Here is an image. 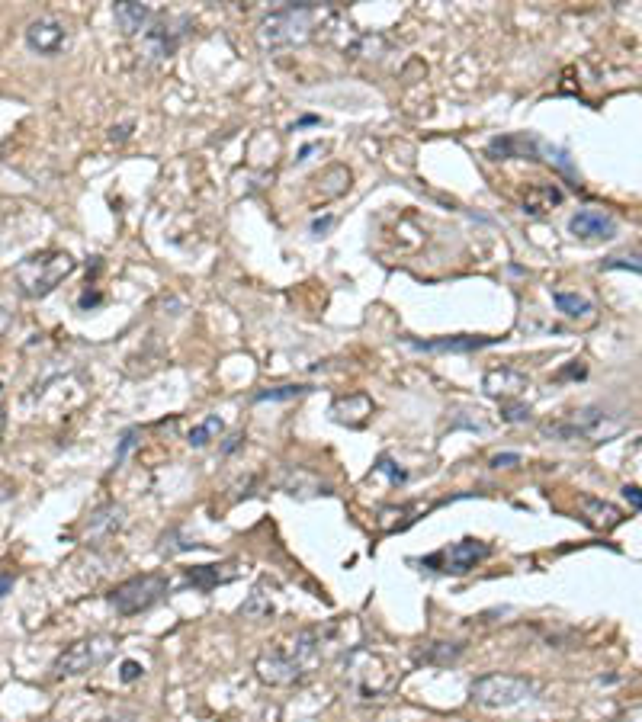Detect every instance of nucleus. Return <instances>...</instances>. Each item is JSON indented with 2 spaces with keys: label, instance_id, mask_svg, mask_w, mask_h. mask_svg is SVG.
<instances>
[{
  "label": "nucleus",
  "instance_id": "32",
  "mask_svg": "<svg viewBox=\"0 0 642 722\" xmlns=\"http://www.w3.org/2000/svg\"><path fill=\"white\" fill-rule=\"evenodd\" d=\"M10 328H13V312L7 309L4 302H0V337H4V334H7Z\"/></svg>",
  "mask_w": 642,
  "mask_h": 722
},
{
  "label": "nucleus",
  "instance_id": "2",
  "mask_svg": "<svg viewBox=\"0 0 642 722\" xmlns=\"http://www.w3.org/2000/svg\"><path fill=\"white\" fill-rule=\"evenodd\" d=\"M74 257L68 251H39L23 257L17 267H13V280H17L20 293L29 299H45L49 293H55L58 283L65 276L74 273Z\"/></svg>",
  "mask_w": 642,
  "mask_h": 722
},
{
  "label": "nucleus",
  "instance_id": "25",
  "mask_svg": "<svg viewBox=\"0 0 642 722\" xmlns=\"http://www.w3.org/2000/svg\"><path fill=\"white\" fill-rule=\"evenodd\" d=\"M222 430H225V424H222V418H219V414H209V418H206L203 424H196V427L190 430L187 443H190V447H196V450H200V447H206V443H209L212 437H219Z\"/></svg>",
  "mask_w": 642,
  "mask_h": 722
},
{
  "label": "nucleus",
  "instance_id": "3",
  "mask_svg": "<svg viewBox=\"0 0 642 722\" xmlns=\"http://www.w3.org/2000/svg\"><path fill=\"white\" fill-rule=\"evenodd\" d=\"M626 430V418H614V414H607L604 408H578L572 411L569 418L562 421H553L543 427L546 437L553 440H562V443H575V440H585V443H610L614 437H620Z\"/></svg>",
  "mask_w": 642,
  "mask_h": 722
},
{
  "label": "nucleus",
  "instance_id": "5",
  "mask_svg": "<svg viewBox=\"0 0 642 722\" xmlns=\"http://www.w3.org/2000/svg\"><path fill=\"white\" fill-rule=\"evenodd\" d=\"M537 684L521 674H482L469 684V700L482 710H511V706L533 700Z\"/></svg>",
  "mask_w": 642,
  "mask_h": 722
},
{
  "label": "nucleus",
  "instance_id": "22",
  "mask_svg": "<svg viewBox=\"0 0 642 722\" xmlns=\"http://www.w3.org/2000/svg\"><path fill=\"white\" fill-rule=\"evenodd\" d=\"M553 302H556V309L565 315V318H591L594 315V305H591V299H585V296H578V293H553Z\"/></svg>",
  "mask_w": 642,
  "mask_h": 722
},
{
  "label": "nucleus",
  "instance_id": "4",
  "mask_svg": "<svg viewBox=\"0 0 642 722\" xmlns=\"http://www.w3.org/2000/svg\"><path fill=\"white\" fill-rule=\"evenodd\" d=\"M315 17H318L315 4H286L273 10L270 17H264L261 29H257V39H261L264 49H289V45H299L312 36Z\"/></svg>",
  "mask_w": 642,
  "mask_h": 722
},
{
  "label": "nucleus",
  "instance_id": "39",
  "mask_svg": "<svg viewBox=\"0 0 642 722\" xmlns=\"http://www.w3.org/2000/svg\"><path fill=\"white\" fill-rule=\"evenodd\" d=\"M90 305H100V296H97V293H84V296H81V309H90Z\"/></svg>",
  "mask_w": 642,
  "mask_h": 722
},
{
  "label": "nucleus",
  "instance_id": "34",
  "mask_svg": "<svg viewBox=\"0 0 642 722\" xmlns=\"http://www.w3.org/2000/svg\"><path fill=\"white\" fill-rule=\"evenodd\" d=\"M331 225H334V215H325V219H315V222H312V235H325V232H331Z\"/></svg>",
  "mask_w": 642,
  "mask_h": 722
},
{
  "label": "nucleus",
  "instance_id": "17",
  "mask_svg": "<svg viewBox=\"0 0 642 722\" xmlns=\"http://www.w3.org/2000/svg\"><path fill=\"white\" fill-rule=\"evenodd\" d=\"M331 414H334V421H338V424L363 427L366 421H370V414H373V402L366 395H347V398H338V402H334Z\"/></svg>",
  "mask_w": 642,
  "mask_h": 722
},
{
  "label": "nucleus",
  "instance_id": "8",
  "mask_svg": "<svg viewBox=\"0 0 642 722\" xmlns=\"http://www.w3.org/2000/svg\"><path fill=\"white\" fill-rule=\"evenodd\" d=\"M360 655H363V662L357 658V652L350 655V662H347V668H350V684H354V690L363 697V700H379V697H386L389 690H392V684H395V674L392 671H382V658L379 655H373V652H363L360 649Z\"/></svg>",
  "mask_w": 642,
  "mask_h": 722
},
{
  "label": "nucleus",
  "instance_id": "24",
  "mask_svg": "<svg viewBox=\"0 0 642 722\" xmlns=\"http://www.w3.org/2000/svg\"><path fill=\"white\" fill-rule=\"evenodd\" d=\"M241 613H244V617H251V620H267V617H273V601H270V594H267V581H261V585L251 591L248 601L241 604Z\"/></svg>",
  "mask_w": 642,
  "mask_h": 722
},
{
  "label": "nucleus",
  "instance_id": "19",
  "mask_svg": "<svg viewBox=\"0 0 642 722\" xmlns=\"http://www.w3.org/2000/svg\"><path fill=\"white\" fill-rule=\"evenodd\" d=\"M113 17H116V26L122 29L126 36H135L142 33L151 20V7L145 4H135V0H126V4H116L113 7Z\"/></svg>",
  "mask_w": 642,
  "mask_h": 722
},
{
  "label": "nucleus",
  "instance_id": "18",
  "mask_svg": "<svg viewBox=\"0 0 642 722\" xmlns=\"http://www.w3.org/2000/svg\"><path fill=\"white\" fill-rule=\"evenodd\" d=\"M565 199V193L556 187V183H537L524 193V212L527 215H546L553 206H559Z\"/></svg>",
  "mask_w": 642,
  "mask_h": 722
},
{
  "label": "nucleus",
  "instance_id": "9",
  "mask_svg": "<svg viewBox=\"0 0 642 722\" xmlns=\"http://www.w3.org/2000/svg\"><path fill=\"white\" fill-rule=\"evenodd\" d=\"M488 552L492 546L482 543V540H460L453 543L450 549L437 552V556H427L424 565L427 568H437V572H450V575H466L472 572L482 559H488Z\"/></svg>",
  "mask_w": 642,
  "mask_h": 722
},
{
  "label": "nucleus",
  "instance_id": "26",
  "mask_svg": "<svg viewBox=\"0 0 642 722\" xmlns=\"http://www.w3.org/2000/svg\"><path fill=\"white\" fill-rule=\"evenodd\" d=\"M305 392H312L309 386H277V389H264L254 395V402H289V398H299Z\"/></svg>",
  "mask_w": 642,
  "mask_h": 722
},
{
  "label": "nucleus",
  "instance_id": "10",
  "mask_svg": "<svg viewBox=\"0 0 642 722\" xmlns=\"http://www.w3.org/2000/svg\"><path fill=\"white\" fill-rule=\"evenodd\" d=\"M26 45L36 55H58L68 45V26L58 17H39L26 26Z\"/></svg>",
  "mask_w": 642,
  "mask_h": 722
},
{
  "label": "nucleus",
  "instance_id": "14",
  "mask_svg": "<svg viewBox=\"0 0 642 722\" xmlns=\"http://www.w3.org/2000/svg\"><path fill=\"white\" fill-rule=\"evenodd\" d=\"M187 26L190 20L187 17H177V20H161L158 26H151L148 33H145V42H148V49L155 58H167V55H174V49L180 45V39L187 36Z\"/></svg>",
  "mask_w": 642,
  "mask_h": 722
},
{
  "label": "nucleus",
  "instance_id": "41",
  "mask_svg": "<svg viewBox=\"0 0 642 722\" xmlns=\"http://www.w3.org/2000/svg\"><path fill=\"white\" fill-rule=\"evenodd\" d=\"M94 722H126L122 716H103V719H94Z\"/></svg>",
  "mask_w": 642,
  "mask_h": 722
},
{
  "label": "nucleus",
  "instance_id": "40",
  "mask_svg": "<svg viewBox=\"0 0 642 722\" xmlns=\"http://www.w3.org/2000/svg\"><path fill=\"white\" fill-rule=\"evenodd\" d=\"M315 122H318L315 116H302V119H299V126H315Z\"/></svg>",
  "mask_w": 642,
  "mask_h": 722
},
{
  "label": "nucleus",
  "instance_id": "33",
  "mask_svg": "<svg viewBox=\"0 0 642 722\" xmlns=\"http://www.w3.org/2000/svg\"><path fill=\"white\" fill-rule=\"evenodd\" d=\"M623 495H626V501L633 504V508H639V511H642V488H636V485H626V488H623Z\"/></svg>",
  "mask_w": 642,
  "mask_h": 722
},
{
  "label": "nucleus",
  "instance_id": "16",
  "mask_svg": "<svg viewBox=\"0 0 642 722\" xmlns=\"http://www.w3.org/2000/svg\"><path fill=\"white\" fill-rule=\"evenodd\" d=\"M578 511H582L585 524L594 527V530H614V527L623 524V511L617 508V504L604 501V498L585 495L582 501H578Z\"/></svg>",
  "mask_w": 642,
  "mask_h": 722
},
{
  "label": "nucleus",
  "instance_id": "11",
  "mask_svg": "<svg viewBox=\"0 0 642 722\" xmlns=\"http://www.w3.org/2000/svg\"><path fill=\"white\" fill-rule=\"evenodd\" d=\"M569 232L582 241H610V238H617V222H614V215H607V212L582 209L569 219Z\"/></svg>",
  "mask_w": 642,
  "mask_h": 722
},
{
  "label": "nucleus",
  "instance_id": "27",
  "mask_svg": "<svg viewBox=\"0 0 642 722\" xmlns=\"http://www.w3.org/2000/svg\"><path fill=\"white\" fill-rule=\"evenodd\" d=\"M501 421H508V424H524L530 421V408L521 405V402H501Z\"/></svg>",
  "mask_w": 642,
  "mask_h": 722
},
{
  "label": "nucleus",
  "instance_id": "15",
  "mask_svg": "<svg viewBox=\"0 0 642 722\" xmlns=\"http://www.w3.org/2000/svg\"><path fill=\"white\" fill-rule=\"evenodd\" d=\"M411 350H421V353H472V350H482V347H492L498 344V337H440V341H405Z\"/></svg>",
  "mask_w": 642,
  "mask_h": 722
},
{
  "label": "nucleus",
  "instance_id": "28",
  "mask_svg": "<svg viewBox=\"0 0 642 722\" xmlns=\"http://www.w3.org/2000/svg\"><path fill=\"white\" fill-rule=\"evenodd\" d=\"M376 472L389 475V482H392V485H399V482H405V479H408V475H405V469H399V466H395L389 456H379V463H376Z\"/></svg>",
  "mask_w": 642,
  "mask_h": 722
},
{
  "label": "nucleus",
  "instance_id": "31",
  "mask_svg": "<svg viewBox=\"0 0 642 722\" xmlns=\"http://www.w3.org/2000/svg\"><path fill=\"white\" fill-rule=\"evenodd\" d=\"M521 463V453H498L492 456V469H511Z\"/></svg>",
  "mask_w": 642,
  "mask_h": 722
},
{
  "label": "nucleus",
  "instance_id": "30",
  "mask_svg": "<svg viewBox=\"0 0 642 722\" xmlns=\"http://www.w3.org/2000/svg\"><path fill=\"white\" fill-rule=\"evenodd\" d=\"M135 437H139V430H126V434H122V443H119V450H116V463H122V459L129 456V450L135 447Z\"/></svg>",
  "mask_w": 642,
  "mask_h": 722
},
{
  "label": "nucleus",
  "instance_id": "6",
  "mask_svg": "<svg viewBox=\"0 0 642 722\" xmlns=\"http://www.w3.org/2000/svg\"><path fill=\"white\" fill-rule=\"evenodd\" d=\"M113 652H116V639L110 633L87 636V639L71 642L68 649L55 658L52 671H55V678H78V674L103 668L113 658Z\"/></svg>",
  "mask_w": 642,
  "mask_h": 722
},
{
  "label": "nucleus",
  "instance_id": "7",
  "mask_svg": "<svg viewBox=\"0 0 642 722\" xmlns=\"http://www.w3.org/2000/svg\"><path fill=\"white\" fill-rule=\"evenodd\" d=\"M167 594V578L151 572V575H135L129 581H122L110 591V607L119 617H135L148 607H155L161 597Z\"/></svg>",
  "mask_w": 642,
  "mask_h": 722
},
{
  "label": "nucleus",
  "instance_id": "20",
  "mask_svg": "<svg viewBox=\"0 0 642 722\" xmlns=\"http://www.w3.org/2000/svg\"><path fill=\"white\" fill-rule=\"evenodd\" d=\"M122 524H126V511H122L119 504H110V508H103L90 517L87 536L90 540H110L116 530H122Z\"/></svg>",
  "mask_w": 642,
  "mask_h": 722
},
{
  "label": "nucleus",
  "instance_id": "1",
  "mask_svg": "<svg viewBox=\"0 0 642 722\" xmlns=\"http://www.w3.org/2000/svg\"><path fill=\"white\" fill-rule=\"evenodd\" d=\"M318 652H321V629L318 626L302 629L293 642L270 645V649L257 655L254 671H257V678L270 687H289L309 674V668L318 662Z\"/></svg>",
  "mask_w": 642,
  "mask_h": 722
},
{
  "label": "nucleus",
  "instance_id": "13",
  "mask_svg": "<svg viewBox=\"0 0 642 722\" xmlns=\"http://www.w3.org/2000/svg\"><path fill=\"white\" fill-rule=\"evenodd\" d=\"M540 142L543 138L537 135H498L488 142V158L495 161H511V158H540Z\"/></svg>",
  "mask_w": 642,
  "mask_h": 722
},
{
  "label": "nucleus",
  "instance_id": "42",
  "mask_svg": "<svg viewBox=\"0 0 642 722\" xmlns=\"http://www.w3.org/2000/svg\"><path fill=\"white\" fill-rule=\"evenodd\" d=\"M639 443H642V440H639Z\"/></svg>",
  "mask_w": 642,
  "mask_h": 722
},
{
  "label": "nucleus",
  "instance_id": "23",
  "mask_svg": "<svg viewBox=\"0 0 642 722\" xmlns=\"http://www.w3.org/2000/svg\"><path fill=\"white\" fill-rule=\"evenodd\" d=\"M460 655H463V642H431L418 658L424 665H450Z\"/></svg>",
  "mask_w": 642,
  "mask_h": 722
},
{
  "label": "nucleus",
  "instance_id": "36",
  "mask_svg": "<svg viewBox=\"0 0 642 722\" xmlns=\"http://www.w3.org/2000/svg\"><path fill=\"white\" fill-rule=\"evenodd\" d=\"M139 674H142V668L135 665V662H126V665H122V681H135V678H139Z\"/></svg>",
  "mask_w": 642,
  "mask_h": 722
},
{
  "label": "nucleus",
  "instance_id": "12",
  "mask_svg": "<svg viewBox=\"0 0 642 722\" xmlns=\"http://www.w3.org/2000/svg\"><path fill=\"white\" fill-rule=\"evenodd\" d=\"M482 389L485 395L498 398V402H511L524 389H530V376L521 370H511V366H498V370H488L482 376Z\"/></svg>",
  "mask_w": 642,
  "mask_h": 722
},
{
  "label": "nucleus",
  "instance_id": "29",
  "mask_svg": "<svg viewBox=\"0 0 642 722\" xmlns=\"http://www.w3.org/2000/svg\"><path fill=\"white\" fill-rule=\"evenodd\" d=\"M604 270H636V273H642V257H610V260H604Z\"/></svg>",
  "mask_w": 642,
  "mask_h": 722
},
{
  "label": "nucleus",
  "instance_id": "37",
  "mask_svg": "<svg viewBox=\"0 0 642 722\" xmlns=\"http://www.w3.org/2000/svg\"><path fill=\"white\" fill-rule=\"evenodd\" d=\"M10 588H13V575H10V572H0V601H4V597L10 594Z\"/></svg>",
  "mask_w": 642,
  "mask_h": 722
},
{
  "label": "nucleus",
  "instance_id": "21",
  "mask_svg": "<svg viewBox=\"0 0 642 722\" xmlns=\"http://www.w3.org/2000/svg\"><path fill=\"white\" fill-rule=\"evenodd\" d=\"M232 578H235V572H219V565H200L187 572V581L200 591H212L216 585H225V581H232Z\"/></svg>",
  "mask_w": 642,
  "mask_h": 722
},
{
  "label": "nucleus",
  "instance_id": "35",
  "mask_svg": "<svg viewBox=\"0 0 642 722\" xmlns=\"http://www.w3.org/2000/svg\"><path fill=\"white\" fill-rule=\"evenodd\" d=\"M129 132H132V122H122V126H116V129L110 132V138H113V142H126Z\"/></svg>",
  "mask_w": 642,
  "mask_h": 722
},
{
  "label": "nucleus",
  "instance_id": "38",
  "mask_svg": "<svg viewBox=\"0 0 642 722\" xmlns=\"http://www.w3.org/2000/svg\"><path fill=\"white\" fill-rule=\"evenodd\" d=\"M4 402H7V392L0 386V437H4V427H7V414H4Z\"/></svg>",
  "mask_w": 642,
  "mask_h": 722
}]
</instances>
